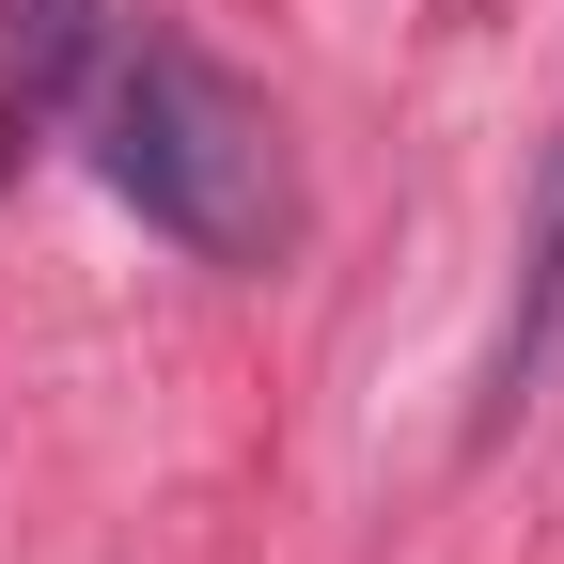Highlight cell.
Returning a JSON list of instances; mask_svg holds the SVG:
<instances>
[{
    "label": "cell",
    "mask_w": 564,
    "mask_h": 564,
    "mask_svg": "<svg viewBox=\"0 0 564 564\" xmlns=\"http://www.w3.org/2000/svg\"><path fill=\"white\" fill-rule=\"evenodd\" d=\"M110 47V0H0V110H63Z\"/></svg>",
    "instance_id": "3"
},
{
    "label": "cell",
    "mask_w": 564,
    "mask_h": 564,
    "mask_svg": "<svg viewBox=\"0 0 564 564\" xmlns=\"http://www.w3.org/2000/svg\"><path fill=\"white\" fill-rule=\"evenodd\" d=\"M79 158H95V188L126 220H158L188 267H282L299 251L282 110L204 32H173V17H110L95 79H79Z\"/></svg>",
    "instance_id": "1"
},
{
    "label": "cell",
    "mask_w": 564,
    "mask_h": 564,
    "mask_svg": "<svg viewBox=\"0 0 564 564\" xmlns=\"http://www.w3.org/2000/svg\"><path fill=\"white\" fill-rule=\"evenodd\" d=\"M549 345H564V126H549L533 204H518V282H502V329H486V408H470V440L518 423V392L549 377Z\"/></svg>",
    "instance_id": "2"
}]
</instances>
